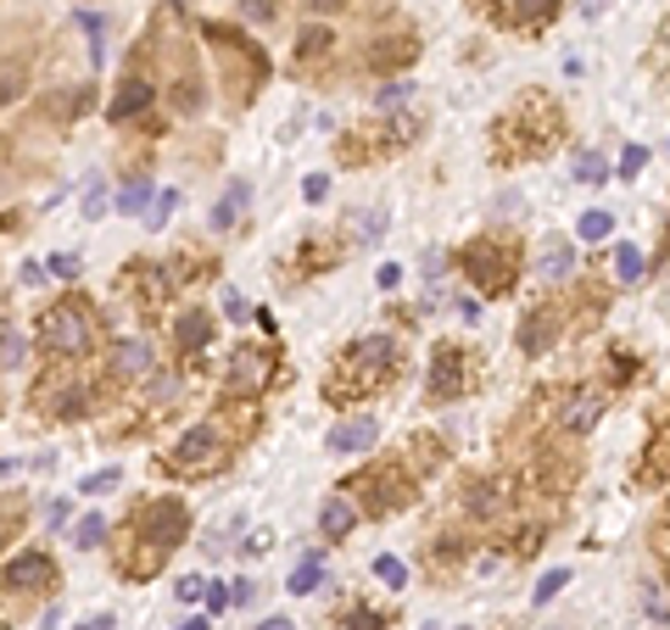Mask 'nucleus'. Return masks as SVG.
Here are the masks:
<instances>
[{"label": "nucleus", "mask_w": 670, "mask_h": 630, "mask_svg": "<svg viewBox=\"0 0 670 630\" xmlns=\"http://www.w3.org/2000/svg\"><path fill=\"white\" fill-rule=\"evenodd\" d=\"M564 140V107L548 96V89H526V96L491 123V162L515 167L531 156H548Z\"/></svg>", "instance_id": "nucleus-1"}, {"label": "nucleus", "mask_w": 670, "mask_h": 630, "mask_svg": "<svg viewBox=\"0 0 670 630\" xmlns=\"http://www.w3.org/2000/svg\"><path fill=\"white\" fill-rule=\"evenodd\" d=\"M397 369H402L397 340H391V335H364V340H353L342 357H335V369L324 374V397H329L335 408L369 402L380 385L397 380Z\"/></svg>", "instance_id": "nucleus-2"}, {"label": "nucleus", "mask_w": 670, "mask_h": 630, "mask_svg": "<svg viewBox=\"0 0 670 630\" xmlns=\"http://www.w3.org/2000/svg\"><path fill=\"white\" fill-rule=\"evenodd\" d=\"M458 268L469 274V285L480 296H502V291H515V280H520V246L502 240V235H475L458 251Z\"/></svg>", "instance_id": "nucleus-3"}, {"label": "nucleus", "mask_w": 670, "mask_h": 630, "mask_svg": "<svg viewBox=\"0 0 670 630\" xmlns=\"http://www.w3.org/2000/svg\"><path fill=\"white\" fill-rule=\"evenodd\" d=\"M34 340H40V351L51 357V363H78V357H90V351H96L90 307H78V302H56V307H45Z\"/></svg>", "instance_id": "nucleus-4"}, {"label": "nucleus", "mask_w": 670, "mask_h": 630, "mask_svg": "<svg viewBox=\"0 0 670 630\" xmlns=\"http://www.w3.org/2000/svg\"><path fill=\"white\" fill-rule=\"evenodd\" d=\"M191 535V508L180 497H151L129 513V542L151 547V553H174Z\"/></svg>", "instance_id": "nucleus-5"}, {"label": "nucleus", "mask_w": 670, "mask_h": 630, "mask_svg": "<svg viewBox=\"0 0 670 630\" xmlns=\"http://www.w3.org/2000/svg\"><path fill=\"white\" fill-rule=\"evenodd\" d=\"M342 491L358 502V513H375L380 519V513H397L413 497V469L397 464V458H386V464H369L364 475H353Z\"/></svg>", "instance_id": "nucleus-6"}, {"label": "nucleus", "mask_w": 670, "mask_h": 630, "mask_svg": "<svg viewBox=\"0 0 670 630\" xmlns=\"http://www.w3.org/2000/svg\"><path fill=\"white\" fill-rule=\"evenodd\" d=\"M229 458V446H224V430L207 419V424H191L174 446L162 453V475H180V480H196V475H218Z\"/></svg>", "instance_id": "nucleus-7"}, {"label": "nucleus", "mask_w": 670, "mask_h": 630, "mask_svg": "<svg viewBox=\"0 0 670 630\" xmlns=\"http://www.w3.org/2000/svg\"><path fill=\"white\" fill-rule=\"evenodd\" d=\"M34 402H40V413L45 419H56V424H73V419H84L96 408V391L84 385L67 363H51V374L34 385Z\"/></svg>", "instance_id": "nucleus-8"}, {"label": "nucleus", "mask_w": 670, "mask_h": 630, "mask_svg": "<svg viewBox=\"0 0 670 630\" xmlns=\"http://www.w3.org/2000/svg\"><path fill=\"white\" fill-rule=\"evenodd\" d=\"M475 18H486L491 29H509V34H542L559 12L564 0H469Z\"/></svg>", "instance_id": "nucleus-9"}, {"label": "nucleus", "mask_w": 670, "mask_h": 630, "mask_svg": "<svg viewBox=\"0 0 670 630\" xmlns=\"http://www.w3.org/2000/svg\"><path fill=\"white\" fill-rule=\"evenodd\" d=\"M475 363H469V351L464 346H453V340H442L436 351H431V374H425V397L431 402H464L469 391H475Z\"/></svg>", "instance_id": "nucleus-10"}, {"label": "nucleus", "mask_w": 670, "mask_h": 630, "mask_svg": "<svg viewBox=\"0 0 670 630\" xmlns=\"http://www.w3.org/2000/svg\"><path fill=\"white\" fill-rule=\"evenodd\" d=\"M274 374H280V363H274L269 346H240V351H229L224 391H229V402H240V397L251 402V397H263L274 385Z\"/></svg>", "instance_id": "nucleus-11"}, {"label": "nucleus", "mask_w": 670, "mask_h": 630, "mask_svg": "<svg viewBox=\"0 0 670 630\" xmlns=\"http://www.w3.org/2000/svg\"><path fill=\"white\" fill-rule=\"evenodd\" d=\"M604 413H609V385H575L559 402V430L564 435H593Z\"/></svg>", "instance_id": "nucleus-12"}, {"label": "nucleus", "mask_w": 670, "mask_h": 630, "mask_svg": "<svg viewBox=\"0 0 670 630\" xmlns=\"http://www.w3.org/2000/svg\"><path fill=\"white\" fill-rule=\"evenodd\" d=\"M107 369H112V385H123V380H145V374L156 369V351H151L145 335H118V340H112V357H107Z\"/></svg>", "instance_id": "nucleus-13"}, {"label": "nucleus", "mask_w": 670, "mask_h": 630, "mask_svg": "<svg viewBox=\"0 0 670 630\" xmlns=\"http://www.w3.org/2000/svg\"><path fill=\"white\" fill-rule=\"evenodd\" d=\"M515 508V486L509 480H475L464 486V513L469 519H502Z\"/></svg>", "instance_id": "nucleus-14"}, {"label": "nucleus", "mask_w": 670, "mask_h": 630, "mask_svg": "<svg viewBox=\"0 0 670 630\" xmlns=\"http://www.w3.org/2000/svg\"><path fill=\"white\" fill-rule=\"evenodd\" d=\"M156 107V84L151 78H140V73H129L123 84H118V96H112V107H107V118L112 123H134L140 112H151Z\"/></svg>", "instance_id": "nucleus-15"}, {"label": "nucleus", "mask_w": 670, "mask_h": 630, "mask_svg": "<svg viewBox=\"0 0 670 630\" xmlns=\"http://www.w3.org/2000/svg\"><path fill=\"white\" fill-rule=\"evenodd\" d=\"M7 591H45L51 580H56V564L45 558V553H23V558H12L7 564Z\"/></svg>", "instance_id": "nucleus-16"}, {"label": "nucleus", "mask_w": 670, "mask_h": 630, "mask_svg": "<svg viewBox=\"0 0 670 630\" xmlns=\"http://www.w3.org/2000/svg\"><path fill=\"white\" fill-rule=\"evenodd\" d=\"M553 340H559V313H553L548 302H537V307L520 318V351H526V357H542Z\"/></svg>", "instance_id": "nucleus-17"}, {"label": "nucleus", "mask_w": 670, "mask_h": 630, "mask_svg": "<svg viewBox=\"0 0 670 630\" xmlns=\"http://www.w3.org/2000/svg\"><path fill=\"white\" fill-rule=\"evenodd\" d=\"M174 346H180V357H191V363H202V351L213 346V318H207L202 307L180 313V318H174Z\"/></svg>", "instance_id": "nucleus-18"}, {"label": "nucleus", "mask_w": 670, "mask_h": 630, "mask_svg": "<svg viewBox=\"0 0 670 630\" xmlns=\"http://www.w3.org/2000/svg\"><path fill=\"white\" fill-rule=\"evenodd\" d=\"M358 530V502L347 491H335L324 508H318V535L324 542H347V535Z\"/></svg>", "instance_id": "nucleus-19"}, {"label": "nucleus", "mask_w": 670, "mask_h": 630, "mask_svg": "<svg viewBox=\"0 0 670 630\" xmlns=\"http://www.w3.org/2000/svg\"><path fill=\"white\" fill-rule=\"evenodd\" d=\"M375 441H380V419L364 413V419H342V424H335L324 446H329V453H369Z\"/></svg>", "instance_id": "nucleus-20"}, {"label": "nucleus", "mask_w": 670, "mask_h": 630, "mask_svg": "<svg viewBox=\"0 0 670 630\" xmlns=\"http://www.w3.org/2000/svg\"><path fill=\"white\" fill-rule=\"evenodd\" d=\"M664 480H670V419L653 430L648 453H642V464H637V486H664Z\"/></svg>", "instance_id": "nucleus-21"}, {"label": "nucleus", "mask_w": 670, "mask_h": 630, "mask_svg": "<svg viewBox=\"0 0 670 630\" xmlns=\"http://www.w3.org/2000/svg\"><path fill=\"white\" fill-rule=\"evenodd\" d=\"M335 51V29L329 23H307L302 34H296V67H313V62H324Z\"/></svg>", "instance_id": "nucleus-22"}, {"label": "nucleus", "mask_w": 670, "mask_h": 630, "mask_svg": "<svg viewBox=\"0 0 670 630\" xmlns=\"http://www.w3.org/2000/svg\"><path fill=\"white\" fill-rule=\"evenodd\" d=\"M570 268H575V246L570 240H548L542 257H537V274L542 280H570Z\"/></svg>", "instance_id": "nucleus-23"}, {"label": "nucleus", "mask_w": 670, "mask_h": 630, "mask_svg": "<svg viewBox=\"0 0 670 630\" xmlns=\"http://www.w3.org/2000/svg\"><path fill=\"white\" fill-rule=\"evenodd\" d=\"M413 62V40L408 34H397V40H375V51H369V67L375 73H386V67H408Z\"/></svg>", "instance_id": "nucleus-24"}, {"label": "nucleus", "mask_w": 670, "mask_h": 630, "mask_svg": "<svg viewBox=\"0 0 670 630\" xmlns=\"http://www.w3.org/2000/svg\"><path fill=\"white\" fill-rule=\"evenodd\" d=\"M246 202H251V185H246V178H235V185H229V196H224V202L213 207V229H218V235H229Z\"/></svg>", "instance_id": "nucleus-25"}, {"label": "nucleus", "mask_w": 670, "mask_h": 630, "mask_svg": "<svg viewBox=\"0 0 670 630\" xmlns=\"http://www.w3.org/2000/svg\"><path fill=\"white\" fill-rule=\"evenodd\" d=\"M29 357V335L18 324H0V369H23Z\"/></svg>", "instance_id": "nucleus-26"}, {"label": "nucleus", "mask_w": 670, "mask_h": 630, "mask_svg": "<svg viewBox=\"0 0 670 630\" xmlns=\"http://www.w3.org/2000/svg\"><path fill=\"white\" fill-rule=\"evenodd\" d=\"M609 173H615V167H609L604 151H581V156H575V185H604Z\"/></svg>", "instance_id": "nucleus-27"}, {"label": "nucleus", "mask_w": 670, "mask_h": 630, "mask_svg": "<svg viewBox=\"0 0 670 630\" xmlns=\"http://www.w3.org/2000/svg\"><path fill=\"white\" fill-rule=\"evenodd\" d=\"M29 89V62L12 56V62H0V101H18Z\"/></svg>", "instance_id": "nucleus-28"}, {"label": "nucleus", "mask_w": 670, "mask_h": 630, "mask_svg": "<svg viewBox=\"0 0 670 630\" xmlns=\"http://www.w3.org/2000/svg\"><path fill=\"white\" fill-rule=\"evenodd\" d=\"M413 101V84L408 78H386L380 89H375V112H397V107H408Z\"/></svg>", "instance_id": "nucleus-29"}, {"label": "nucleus", "mask_w": 670, "mask_h": 630, "mask_svg": "<svg viewBox=\"0 0 670 630\" xmlns=\"http://www.w3.org/2000/svg\"><path fill=\"white\" fill-rule=\"evenodd\" d=\"M101 542H107V519H101V513L78 519V530H73V547H78V553H96Z\"/></svg>", "instance_id": "nucleus-30"}, {"label": "nucleus", "mask_w": 670, "mask_h": 630, "mask_svg": "<svg viewBox=\"0 0 670 630\" xmlns=\"http://www.w3.org/2000/svg\"><path fill=\"white\" fill-rule=\"evenodd\" d=\"M642 274H648L642 251H637V246H620V251H615V280H620V285H637Z\"/></svg>", "instance_id": "nucleus-31"}, {"label": "nucleus", "mask_w": 670, "mask_h": 630, "mask_svg": "<svg viewBox=\"0 0 670 630\" xmlns=\"http://www.w3.org/2000/svg\"><path fill=\"white\" fill-rule=\"evenodd\" d=\"M609 229H615V213H604V207L581 213V224H575V235H581V240H604Z\"/></svg>", "instance_id": "nucleus-32"}, {"label": "nucleus", "mask_w": 670, "mask_h": 630, "mask_svg": "<svg viewBox=\"0 0 670 630\" xmlns=\"http://www.w3.org/2000/svg\"><path fill=\"white\" fill-rule=\"evenodd\" d=\"M375 575H380L391 591H402V586H408V564H402V558H391V553H380V558H375Z\"/></svg>", "instance_id": "nucleus-33"}, {"label": "nucleus", "mask_w": 670, "mask_h": 630, "mask_svg": "<svg viewBox=\"0 0 670 630\" xmlns=\"http://www.w3.org/2000/svg\"><path fill=\"white\" fill-rule=\"evenodd\" d=\"M564 586H570V569H553V575H542V580H537L531 602H537V608H548V602H553V597H559Z\"/></svg>", "instance_id": "nucleus-34"}, {"label": "nucleus", "mask_w": 670, "mask_h": 630, "mask_svg": "<svg viewBox=\"0 0 670 630\" xmlns=\"http://www.w3.org/2000/svg\"><path fill=\"white\" fill-rule=\"evenodd\" d=\"M642 613H648L653 624H670V597H664V591H659L653 580L642 586Z\"/></svg>", "instance_id": "nucleus-35"}, {"label": "nucleus", "mask_w": 670, "mask_h": 630, "mask_svg": "<svg viewBox=\"0 0 670 630\" xmlns=\"http://www.w3.org/2000/svg\"><path fill=\"white\" fill-rule=\"evenodd\" d=\"M318 580H324V569H318V558H307V564H302V569L285 580V586H291L296 597H307V591H318Z\"/></svg>", "instance_id": "nucleus-36"}, {"label": "nucleus", "mask_w": 670, "mask_h": 630, "mask_svg": "<svg viewBox=\"0 0 670 630\" xmlns=\"http://www.w3.org/2000/svg\"><path fill=\"white\" fill-rule=\"evenodd\" d=\"M78 268H84L78 251H56V257L45 262V274H56V280H78Z\"/></svg>", "instance_id": "nucleus-37"}, {"label": "nucleus", "mask_w": 670, "mask_h": 630, "mask_svg": "<svg viewBox=\"0 0 670 630\" xmlns=\"http://www.w3.org/2000/svg\"><path fill=\"white\" fill-rule=\"evenodd\" d=\"M118 480H123V475H118V464H112V469H96L78 491H84V497H101V491H118Z\"/></svg>", "instance_id": "nucleus-38"}, {"label": "nucleus", "mask_w": 670, "mask_h": 630, "mask_svg": "<svg viewBox=\"0 0 670 630\" xmlns=\"http://www.w3.org/2000/svg\"><path fill=\"white\" fill-rule=\"evenodd\" d=\"M174 207H180V191H162V196H151V229H162L168 218H174Z\"/></svg>", "instance_id": "nucleus-39"}, {"label": "nucleus", "mask_w": 670, "mask_h": 630, "mask_svg": "<svg viewBox=\"0 0 670 630\" xmlns=\"http://www.w3.org/2000/svg\"><path fill=\"white\" fill-rule=\"evenodd\" d=\"M151 185H123V196H118V213H140V207H151Z\"/></svg>", "instance_id": "nucleus-40"}, {"label": "nucleus", "mask_w": 670, "mask_h": 630, "mask_svg": "<svg viewBox=\"0 0 670 630\" xmlns=\"http://www.w3.org/2000/svg\"><path fill=\"white\" fill-rule=\"evenodd\" d=\"M280 7H274V0H240V18H251V23H269Z\"/></svg>", "instance_id": "nucleus-41"}, {"label": "nucleus", "mask_w": 670, "mask_h": 630, "mask_svg": "<svg viewBox=\"0 0 670 630\" xmlns=\"http://www.w3.org/2000/svg\"><path fill=\"white\" fill-rule=\"evenodd\" d=\"M642 162H648V151H642V145H626V151H620V178H637Z\"/></svg>", "instance_id": "nucleus-42"}, {"label": "nucleus", "mask_w": 670, "mask_h": 630, "mask_svg": "<svg viewBox=\"0 0 670 630\" xmlns=\"http://www.w3.org/2000/svg\"><path fill=\"white\" fill-rule=\"evenodd\" d=\"M202 591H207V580H202V575H185V580H174V597H180V602H196Z\"/></svg>", "instance_id": "nucleus-43"}, {"label": "nucleus", "mask_w": 670, "mask_h": 630, "mask_svg": "<svg viewBox=\"0 0 670 630\" xmlns=\"http://www.w3.org/2000/svg\"><path fill=\"white\" fill-rule=\"evenodd\" d=\"M302 196H307V202L318 207V202L329 196V173H307V185H302Z\"/></svg>", "instance_id": "nucleus-44"}, {"label": "nucleus", "mask_w": 670, "mask_h": 630, "mask_svg": "<svg viewBox=\"0 0 670 630\" xmlns=\"http://www.w3.org/2000/svg\"><path fill=\"white\" fill-rule=\"evenodd\" d=\"M224 318H235V324H246V318H251V307L240 302V291H224Z\"/></svg>", "instance_id": "nucleus-45"}, {"label": "nucleus", "mask_w": 670, "mask_h": 630, "mask_svg": "<svg viewBox=\"0 0 670 630\" xmlns=\"http://www.w3.org/2000/svg\"><path fill=\"white\" fill-rule=\"evenodd\" d=\"M224 608H229V586L207 580V613H224Z\"/></svg>", "instance_id": "nucleus-46"}, {"label": "nucleus", "mask_w": 670, "mask_h": 630, "mask_svg": "<svg viewBox=\"0 0 670 630\" xmlns=\"http://www.w3.org/2000/svg\"><path fill=\"white\" fill-rule=\"evenodd\" d=\"M101 213H107V191L90 185V196H84V218H101Z\"/></svg>", "instance_id": "nucleus-47"}, {"label": "nucleus", "mask_w": 670, "mask_h": 630, "mask_svg": "<svg viewBox=\"0 0 670 630\" xmlns=\"http://www.w3.org/2000/svg\"><path fill=\"white\" fill-rule=\"evenodd\" d=\"M631 374H637V357L631 351H615V385H626Z\"/></svg>", "instance_id": "nucleus-48"}, {"label": "nucleus", "mask_w": 670, "mask_h": 630, "mask_svg": "<svg viewBox=\"0 0 670 630\" xmlns=\"http://www.w3.org/2000/svg\"><path fill=\"white\" fill-rule=\"evenodd\" d=\"M229 602H235V608H251V602H258V586H251V580H235Z\"/></svg>", "instance_id": "nucleus-49"}, {"label": "nucleus", "mask_w": 670, "mask_h": 630, "mask_svg": "<svg viewBox=\"0 0 670 630\" xmlns=\"http://www.w3.org/2000/svg\"><path fill=\"white\" fill-rule=\"evenodd\" d=\"M375 280H380V291H397V280H402V268H397V262H380V268H375Z\"/></svg>", "instance_id": "nucleus-50"}, {"label": "nucleus", "mask_w": 670, "mask_h": 630, "mask_svg": "<svg viewBox=\"0 0 670 630\" xmlns=\"http://www.w3.org/2000/svg\"><path fill=\"white\" fill-rule=\"evenodd\" d=\"M18 280H23V285H45V262H23Z\"/></svg>", "instance_id": "nucleus-51"}, {"label": "nucleus", "mask_w": 670, "mask_h": 630, "mask_svg": "<svg viewBox=\"0 0 670 630\" xmlns=\"http://www.w3.org/2000/svg\"><path fill=\"white\" fill-rule=\"evenodd\" d=\"M458 318L475 324V318H480V296H464V302H458Z\"/></svg>", "instance_id": "nucleus-52"}, {"label": "nucleus", "mask_w": 670, "mask_h": 630, "mask_svg": "<svg viewBox=\"0 0 670 630\" xmlns=\"http://www.w3.org/2000/svg\"><path fill=\"white\" fill-rule=\"evenodd\" d=\"M45 524L62 530V524H67V502H51V508H45Z\"/></svg>", "instance_id": "nucleus-53"}, {"label": "nucleus", "mask_w": 670, "mask_h": 630, "mask_svg": "<svg viewBox=\"0 0 670 630\" xmlns=\"http://www.w3.org/2000/svg\"><path fill=\"white\" fill-rule=\"evenodd\" d=\"M353 630H386V624H380L369 608H358V613H353Z\"/></svg>", "instance_id": "nucleus-54"}, {"label": "nucleus", "mask_w": 670, "mask_h": 630, "mask_svg": "<svg viewBox=\"0 0 670 630\" xmlns=\"http://www.w3.org/2000/svg\"><path fill=\"white\" fill-rule=\"evenodd\" d=\"M258 630H291V619H285V613H269V619H263Z\"/></svg>", "instance_id": "nucleus-55"}, {"label": "nucleus", "mask_w": 670, "mask_h": 630, "mask_svg": "<svg viewBox=\"0 0 670 630\" xmlns=\"http://www.w3.org/2000/svg\"><path fill=\"white\" fill-rule=\"evenodd\" d=\"M180 630H213V613H196V619H185Z\"/></svg>", "instance_id": "nucleus-56"}, {"label": "nucleus", "mask_w": 670, "mask_h": 630, "mask_svg": "<svg viewBox=\"0 0 670 630\" xmlns=\"http://www.w3.org/2000/svg\"><path fill=\"white\" fill-rule=\"evenodd\" d=\"M335 7H347V0H307V12H335Z\"/></svg>", "instance_id": "nucleus-57"}, {"label": "nucleus", "mask_w": 670, "mask_h": 630, "mask_svg": "<svg viewBox=\"0 0 670 630\" xmlns=\"http://www.w3.org/2000/svg\"><path fill=\"white\" fill-rule=\"evenodd\" d=\"M664 262H670V240H664V251H659V268H664Z\"/></svg>", "instance_id": "nucleus-58"}, {"label": "nucleus", "mask_w": 670, "mask_h": 630, "mask_svg": "<svg viewBox=\"0 0 670 630\" xmlns=\"http://www.w3.org/2000/svg\"><path fill=\"white\" fill-rule=\"evenodd\" d=\"M425 630H436V624H425Z\"/></svg>", "instance_id": "nucleus-59"}]
</instances>
